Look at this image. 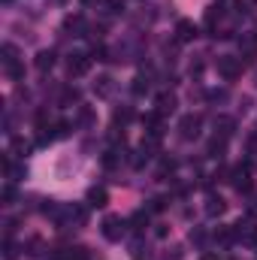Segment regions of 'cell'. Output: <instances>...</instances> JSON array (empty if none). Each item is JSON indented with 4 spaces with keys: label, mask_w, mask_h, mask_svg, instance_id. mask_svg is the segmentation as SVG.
I'll use <instances>...</instances> for the list:
<instances>
[{
    "label": "cell",
    "mask_w": 257,
    "mask_h": 260,
    "mask_svg": "<svg viewBox=\"0 0 257 260\" xmlns=\"http://www.w3.org/2000/svg\"><path fill=\"white\" fill-rule=\"evenodd\" d=\"M94 91H97L100 97H109V94L115 91V85H112V79H109V76H100V79L94 82Z\"/></svg>",
    "instance_id": "8fae6325"
},
{
    "label": "cell",
    "mask_w": 257,
    "mask_h": 260,
    "mask_svg": "<svg viewBox=\"0 0 257 260\" xmlns=\"http://www.w3.org/2000/svg\"><path fill=\"white\" fill-rule=\"evenodd\" d=\"M40 248H43V242H40V239H27V248H24V251L37 257V254H40Z\"/></svg>",
    "instance_id": "484cf974"
},
{
    "label": "cell",
    "mask_w": 257,
    "mask_h": 260,
    "mask_svg": "<svg viewBox=\"0 0 257 260\" xmlns=\"http://www.w3.org/2000/svg\"><path fill=\"white\" fill-rule=\"evenodd\" d=\"M215 127H218L221 136H230V133H233V118H224V115H221V118L215 121Z\"/></svg>",
    "instance_id": "d6986e66"
},
{
    "label": "cell",
    "mask_w": 257,
    "mask_h": 260,
    "mask_svg": "<svg viewBox=\"0 0 257 260\" xmlns=\"http://www.w3.org/2000/svg\"><path fill=\"white\" fill-rule=\"evenodd\" d=\"M203 260H218V257H212V254H209V257H203Z\"/></svg>",
    "instance_id": "4dcf8cb0"
},
{
    "label": "cell",
    "mask_w": 257,
    "mask_h": 260,
    "mask_svg": "<svg viewBox=\"0 0 257 260\" xmlns=\"http://www.w3.org/2000/svg\"><path fill=\"white\" fill-rule=\"evenodd\" d=\"M224 145H227V136H218V133H215V136L209 139V154H212V157H221V154H224Z\"/></svg>",
    "instance_id": "7c38bea8"
},
{
    "label": "cell",
    "mask_w": 257,
    "mask_h": 260,
    "mask_svg": "<svg viewBox=\"0 0 257 260\" xmlns=\"http://www.w3.org/2000/svg\"><path fill=\"white\" fill-rule=\"evenodd\" d=\"M239 52H242V58H245L248 64L257 61V37H251V34L242 37V40H239Z\"/></svg>",
    "instance_id": "52a82bcc"
},
{
    "label": "cell",
    "mask_w": 257,
    "mask_h": 260,
    "mask_svg": "<svg viewBox=\"0 0 257 260\" xmlns=\"http://www.w3.org/2000/svg\"><path fill=\"white\" fill-rule=\"evenodd\" d=\"M79 124H82V127H88V124H94V109H88V106H82V109H79Z\"/></svg>",
    "instance_id": "ffe728a7"
},
{
    "label": "cell",
    "mask_w": 257,
    "mask_h": 260,
    "mask_svg": "<svg viewBox=\"0 0 257 260\" xmlns=\"http://www.w3.org/2000/svg\"><path fill=\"white\" fill-rule=\"evenodd\" d=\"M12 148H15V154H18V157H24V154H27V142H21V139H15V142H12Z\"/></svg>",
    "instance_id": "4316f807"
},
{
    "label": "cell",
    "mask_w": 257,
    "mask_h": 260,
    "mask_svg": "<svg viewBox=\"0 0 257 260\" xmlns=\"http://www.w3.org/2000/svg\"><path fill=\"white\" fill-rule=\"evenodd\" d=\"M85 3H100V0H85Z\"/></svg>",
    "instance_id": "1f68e13d"
},
{
    "label": "cell",
    "mask_w": 257,
    "mask_h": 260,
    "mask_svg": "<svg viewBox=\"0 0 257 260\" xmlns=\"http://www.w3.org/2000/svg\"><path fill=\"white\" fill-rule=\"evenodd\" d=\"M67 133H70V124H67V121L55 124V139H61V136H67Z\"/></svg>",
    "instance_id": "83f0119b"
},
{
    "label": "cell",
    "mask_w": 257,
    "mask_h": 260,
    "mask_svg": "<svg viewBox=\"0 0 257 260\" xmlns=\"http://www.w3.org/2000/svg\"><path fill=\"white\" fill-rule=\"evenodd\" d=\"M194 37H197V24L188 21V18H182V21L176 24V40H179V43H191Z\"/></svg>",
    "instance_id": "8992f818"
},
{
    "label": "cell",
    "mask_w": 257,
    "mask_h": 260,
    "mask_svg": "<svg viewBox=\"0 0 257 260\" xmlns=\"http://www.w3.org/2000/svg\"><path fill=\"white\" fill-rule=\"evenodd\" d=\"M34 67H37L40 73H49V70L55 67V52H40L37 61H34Z\"/></svg>",
    "instance_id": "30bf717a"
},
{
    "label": "cell",
    "mask_w": 257,
    "mask_h": 260,
    "mask_svg": "<svg viewBox=\"0 0 257 260\" xmlns=\"http://www.w3.org/2000/svg\"><path fill=\"white\" fill-rule=\"evenodd\" d=\"M67 260H88V248H82V245L70 248V254H67Z\"/></svg>",
    "instance_id": "603a6c76"
},
{
    "label": "cell",
    "mask_w": 257,
    "mask_h": 260,
    "mask_svg": "<svg viewBox=\"0 0 257 260\" xmlns=\"http://www.w3.org/2000/svg\"><path fill=\"white\" fill-rule=\"evenodd\" d=\"M67 70H70V76H85L91 70V58L82 55V52H73L70 61H67Z\"/></svg>",
    "instance_id": "5b68a950"
},
{
    "label": "cell",
    "mask_w": 257,
    "mask_h": 260,
    "mask_svg": "<svg viewBox=\"0 0 257 260\" xmlns=\"http://www.w3.org/2000/svg\"><path fill=\"white\" fill-rule=\"evenodd\" d=\"M64 30H73V37H85L88 24H85V18H82V15H67Z\"/></svg>",
    "instance_id": "ba28073f"
},
{
    "label": "cell",
    "mask_w": 257,
    "mask_h": 260,
    "mask_svg": "<svg viewBox=\"0 0 257 260\" xmlns=\"http://www.w3.org/2000/svg\"><path fill=\"white\" fill-rule=\"evenodd\" d=\"M173 170H176V160H173V157H164V160H160V170H157V179H164V176H170Z\"/></svg>",
    "instance_id": "44dd1931"
},
{
    "label": "cell",
    "mask_w": 257,
    "mask_h": 260,
    "mask_svg": "<svg viewBox=\"0 0 257 260\" xmlns=\"http://www.w3.org/2000/svg\"><path fill=\"white\" fill-rule=\"evenodd\" d=\"M61 103H64V106H70V103H79V91H76V88H64Z\"/></svg>",
    "instance_id": "7402d4cb"
},
{
    "label": "cell",
    "mask_w": 257,
    "mask_h": 260,
    "mask_svg": "<svg viewBox=\"0 0 257 260\" xmlns=\"http://www.w3.org/2000/svg\"><path fill=\"white\" fill-rule=\"evenodd\" d=\"M215 18H221V6H212L206 12V27H215Z\"/></svg>",
    "instance_id": "cb8c5ba5"
},
{
    "label": "cell",
    "mask_w": 257,
    "mask_h": 260,
    "mask_svg": "<svg viewBox=\"0 0 257 260\" xmlns=\"http://www.w3.org/2000/svg\"><path fill=\"white\" fill-rule=\"evenodd\" d=\"M148 88H151V85H148V79H145V76H136V79H133V94H136V97L148 94Z\"/></svg>",
    "instance_id": "e0dca14e"
},
{
    "label": "cell",
    "mask_w": 257,
    "mask_h": 260,
    "mask_svg": "<svg viewBox=\"0 0 257 260\" xmlns=\"http://www.w3.org/2000/svg\"><path fill=\"white\" fill-rule=\"evenodd\" d=\"M145 224H148V215H145V212H136V215L130 218V230H136V233L145 230Z\"/></svg>",
    "instance_id": "ac0fdd59"
},
{
    "label": "cell",
    "mask_w": 257,
    "mask_h": 260,
    "mask_svg": "<svg viewBox=\"0 0 257 260\" xmlns=\"http://www.w3.org/2000/svg\"><path fill=\"white\" fill-rule=\"evenodd\" d=\"M230 185L239 191V194H251V176H248V164H242V167H236L233 170V179H230Z\"/></svg>",
    "instance_id": "3957f363"
},
{
    "label": "cell",
    "mask_w": 257,
    "mask_h": 260,
    "mask_svg": "<svg viewBox=\"0 0 257 260\" xmlns=\"http://www.w3.org/2000/svg\"><path fill=\"white\" fill-rule=\"evenodd\" d=\"M115 124H127V121H133V109L130 106H121V109H115Z\"/></svg>",
    "instance_id": "2e32d148"
},
{
    "label": "cell",
    "mask_w": 257,
    "mask_h": 260,
    "mask_svg": "<svg viewBox=\"0 0 257 260\" xmlns=\"http://www.w3.org/2000/svg\"><path fill=\"white\" fill-rule=\"evenodd\" d=\"M248 212H251V215H257V197L251 200V206H248Z\"/></svg>",
    "instance_id": "f546056e"
},
{
    "label": "cell",
    "mask_w": 257,
    "mask_h": 260,
    "mask_svg": "<svg viewBox=\"0 0 257 260\" xmlns=\"http://www.w3.org/2000/svg\"><path fill=\"white\" fill-rule=\"evenodd\" d=\"M124 221L118 218V215H109V218H103V236L109 239V242H118L121 236H124Z\"/></svg>",
    "instance_id": "7a4b0ae2"
},
{
    "label": "cell",
    "mask_w": 257,
    "mask_h": 260,
    "mask_svg": "<svg viewBox=\"0 0 257 260\" xmlns=\"http://www.w3.org/2000/svg\"><path fill=\"white\" fill-rule=\"evenodd\" d=\"M218 73H221L227 82H233V79L242 76V61H239V58H230V55H221V58H218Z\"/></svg>",
    "instance_id": "6da1fadb"
},
{
    "label": "cell",
    "mask_w": 257,
    "mask_h": 260,
    "mask_svg": "<svg viewBox=\"0 0 257 260\" xmlns=\"http://www.w3.org/2000/svg\"><path fill=\"white\" fill-rule=\"evenodd\" d=\"M164 206H167V200H164V197L148 200V212H164Z\"/></svg>",
    "instance_id": "d4e9b609"
},
{
    "label": "cell",
    "mask_w": 257,
    "mask_h": 260,
    "mask_svg": "<svg viewBox=\"0 0 257 260\" xmlns=\"http://www.w3.org/2000/svg\"><path fill=\"white\" fill-rule=\"evenodd\" d=\"M206 212H209V215H221V212H224V200H221V197H209V200H206Z\"/></svg>",
    "instance_id": "9a60e30c"
},
{
    "label": "cell",
    "mask_w": 257,
    "mask_h": 260,
    "mask_svg": "<svg viewBox=\"0 0 257 260\" xmlns=\"http://www.w3.org/2000/svg\"><path fill=\"white\" fill-rule=\"evenodd\" d=\"M12 197H15L12 185H6V188H3V206H9V203H12Z\"/></svg>",
    "instance_id": "f1b7e54d"
},
{
    "label": "cell",
    "mask_w": 257,
    "mask_h": 260,
    "mask_svg": "<svg viewBox=\"0 0 257 260\" xmlns=\"http://www.w3.org/2000/svg\"><path fill=\"white\" fill-rule=\"evenodd\" d=\"M106 200H109L106 197V188H91L88 191V206H97L100 209V206H106Z\"/></svg>",
    "instance_id": "4fadbf2b"
},
{
    "label": "cell",
    "mask_w": 257,
    "mask_h": 260,
    "mask_svg": "<svg viewBox=\"0 0 257 260\" xmlns=\"http://www.w3.org/2000/svg\"><path fill=\"white\" fill-rule=\"evenodd\" d=\"M0 52H3V67H6V70L18 64V52H15V46H9V43H6V46H3Z\"/></svg>",
    "instance_id": "5bb4252c"
},
{
    "label": "cell",
    "mask_w": 257,
    "mask_h": 260,
    "mask_svg": "<svg viewBox=\"0 0 257 260\" xmlns=\"http://www.w3.org/2000/svg\"><path fill=\"white\" fill-rule=\"evenodd\" d=\"M200 127H203V118L200 115H185L179 121V136L182 139H197L200 136Z\"/></svg>",
    "instance_id": "277c9868"
},
{
    "label": "cell",
    "mask_w": 257,
    "mask_h": 260,
    "mask_svg": "<svg viewBox=\"0 0 257 260\" xmlns=\"http://www.w3.org/2000/svg\"><path fill=\"white\" fill-rule=\"evenodd\" d=\"M176 109V94H157V115H167Z\"/></svg>",
    "instance_id": "9c48e42d"
}]
</instances>
